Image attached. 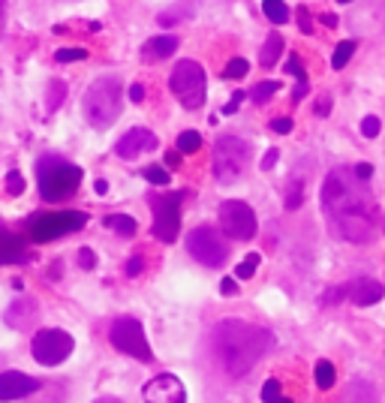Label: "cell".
Returning <instances> with one entry per match:
<instances>
[{
    "mask_svg": "<svg viewBox=\"0 0 385 403\" xmlns=\"http://www.w3.org/2000/svg\"><path fill=\"white\" fill-rule=\"evenodd\" d=\"M37 184H39V196L45 202H61L78 190V184H82V169L58 154H45L37 163Z\"/></svg>",
    "mask_w": 385,
    "mask_h": 403,
    "instance_id": "4",
    "label": "cell"
},
{
    "mask_svg": "<svg viewBox=\"0 0 385 403\" xmlns=\"http://www.w3.org/2000/svg\"><path fill=\"white\" fill-rule=\"evenodd\" d=\"M280 51H283V37L280 33H271V37L265 39V46H262V51H259V63L265 66H274L277 63V58H280Z\"/></svg>",
    "mask_w": 385,
    "mask_h": 403,
    "instance_id": "21",
    "label": "cell"
},
{
    "mask_svg": "<svg viewBox=\"0 0 385 403\" xmlns=\"http://www.w3.org/2000/svg\"><path fill=\"white\" fill-rule=\"evenodd\" d=\"M220 292H223L226 298H232V295H238V283H235V280H232V277H226V280H223V283H220Z\"/></svg>",
    "mask_w": 385,
    "mask_h": 403,
    "instance_id": "45",
    "label": "cell"
},
{
    "mask_svg": "<svg viewBox=\"0 0 385 403\" xmlns=\"http://www.w3.org/2000/svg\"><path fill=\"white\" fill-rule=\"evenodd\" d=\"M39 379H33L28 373H18V371H6L0 373V400L4 403H13V400H21V397H30L39 391Z\"/></svg>",
    "mask_w": 385,
    "mask_h": 403,
    "instance_id": "14",
    "label": "cell"
},
{
    "mask_svg": "<svg viewBox=\"0 0 385 403\" xmlns=\"http://www.w3.org/2000/svg\"><path fill=\"white\" fill-rule=\"evenodd\" d=\"M190 16H192V4H178L175 9H169V13H163V16H160V25H163V27H169V25H175V21L190 18Z\"/></svg>",
    "mask_w": 385,
    "mask_h": 403,
    "instance_id": "28",
    "label": "cell"
},
{
    "mask_svg": "<svg viewBox=\"0 0 385 403\" xmlns=\"http://www.w3.org/2000/svg\"><path fill=\"white\" fill-rule=\"evenodd\" d=\"M292 127H295V124H292V118H274V120H271V130L280 132V136H289Z\"/></svg>",
    "mask_w": 385,
    "mask_h": 403,
    "instance_id": "38",
    "label": "cell"
},
{
    "mask_svg": "<svg viewBox=\"0 0 385 403\" xmlns=\"http://www.w3.org/2000/svg\"><path fill=\"white\" fill-rule=\"evenodd\" d=\"M37 310H39V307H37V301H33V298H18V301H13V304H9V310H6V326H13V328H18V331L30 328L33 319L39 316Z\"/></svg>",
    "mask_w": 385,
    "mask_h": 403,
    "instance_id": "17",
    "label": "cell"
},
{
    "mask_svg": "<svg viewBox=\"0 0 385 403\" xmlns=\"http://www.w3.org/2000/svg\"><path fill=\"white\" fill-rule=\"evenodd\" d=\"M346 295L353 298V304H358V307H370V304H377V301H382L385 286L379 283V280L361 277V280H355V283L346 286Z\"/></svg>",
    "mask_w": 385,
    "mask_h": 403,
    "instance_id": "16",
    "label": "cell"
},
{
    "mask_svg": "<svg viewBox=\"0 0 385 403\" xmlns=\"http://www.w3.org/2000/svg\"><path fill=\"white\" fill-rule=\"evenodd\" d=\"M337 4H349V0H337Z\"/></svg>",
    "mask_w": 385,
    "mask_h": 403,
    "instance_id": "55",
    "label": "cell"
},
{
    "mask_svg": "<svg viewBox=\"0 0 385 403\" xmlns=\"http://www.w3.org/2000/svg\"><path fill=\"white\" fill-rule=\"evenodd\" d=\"M247 73H250V63H247L244 58H232L229 63H226V78H244Z\"/></svg>",
    "mask_w": 385,
    "mask_h": 403,
    "instance_id": "32",
    "label": "cell"
},
{
    "mask_svg": "<svg viewBox=\"0 0 385 403\" xmlns=\"http://www.w3.org/2000/svg\"><path fill=\"white\" fill-rule=\"evenodd\" d=\"M187 250L196 262H202L205 268H220L229 259V244L223 241V235L211 226H196L187 238Z\"/></svg>",
    "mask_w": 385,
    "mask_h": 403,
    "instance_id": "10",
    "label": "cell"
},
{
    "mask_svg": "<svg viewBox=\"0 0 385 403\" xmlns=\"http://www.w3.org/2000/svg\"><path fill=\"white\" fill-rule=\"evenodd\" d=\"M298 18H301V30H304V33H313L310 16H307V9H304V6H298Z\"/></svg>",
    "mask_w": 385,
    "mask_h": 403,
    "instance_id": "46",
    "label": "cell"
},
{
    "mask_svg": "<svg viewBox=\"0 0 385 403\" xmlns=\"http://www.w3.org/2000/svg\"><path fill=\"white\" fill-rule=\"evenodd\" d=\"M145 178L157 187H166L169 184V169H163V166H145Z\"/></svg>",
    "mask_w": 385,
    "mask_h": 403,
    "instance_id": "34",
    "label": "cell"
},
{
    "mask_svg": "<svg viewBox=\"0 0 385 403\" xmlns=\"http://www.w3.org/2000/svg\"><path fill=\"white\" fill-rule=\"evenodd\" d=\"M87 223V214L82 211H45V214H33L30 220V238L37 244H49L61 235L78 232Z\"/></svg>",
    "mask_w": 385,
    "mask_h": 403,
    "instance_id": "8",
    "label": "cell"
},
{
    "mask_svg": "<svg viewBox=\"0 0 385 403\" xmlns=\"http://www.w3.org/2000/svg\"><path fill=\"white\" fill-rule=\"evenodd\" d=\"M244 97H247V94H241V91H235V94H232V99H229V103H226V106H223V111H226V115H235V111H238V106H241V103H244Z\"/></svg>",
    "mask_w": 385,
    "mask_h": 403,
    "instance_id": "41",
    "label": "cell"
},
{
    "mask_svg": "<svg viewBox=\"0 0 385 403\" xmlns=\"http://www.w3.org/2000/svg\"><path fill=\"white\" fill-rule=\"evenodd\" d=\"M211 346H214V358L223 367V373L232 379H241L274 346V334L262 326H253V322L226 319V322H217V328H214Z\"/></svg>",
    "mask_w": 385,
    "mask_h": 403,
    "instance_id": "2",
    "label": "cell"
},
{
    "mask_svg": "<svg viewBox=\"0 0 385 403\" xmlns=\"http://www.w3.org/2000/svg\"><path fill=\"white\" fill-rule=\"evenodd\" d=\"M73 349H75V340L63 328H42V331L33 334V340H30L33 358H37L39 364H45V367L63 364L66 358L73 355Z\"/></svg>",
    "mask_w": 385,
    "mask_h": 403,
    "instance_id": "9",
    "label": "cell"
},
{
    "mask_svg": "<svg viewBox=\"0 0 385 403\" xmlns=\"http://www.w3.org/2000/svg\"><path fill=\"white\" fill-rule=\"evenodd\" d=\"M353 172H355V178H358V181H370V175H373V166H370V163H358V166H353Z\"/></svg>",
    "mask_w": 385,
    "mask_h": 403,
    "instance_id": "42",
    "label": "cell"
},
{
    "mask_svg": "<svg viewBox=\"0 0 385 403\" xmlns=\"http://www.w3.org/2000/svg\"><path fill=\"white\" fill-rule=\"evenodd\" d=\"M94 403H121L118 397H99V400H94Z\"/></svg>",
    "mask_w": 385,
    "mask_h": 403,
    "instance_id": "53",
    "label": "cell"
},
{
    "mask_svg": "<svg viewBox=\"0 0 385 403\" xmlns=\"http://www.w3.org/2000/svg\"><path fill=\"white\" fill-rule=\"evenodd\" d=\"M262 400H265V403H292L289 397H283L277 379H268V383L262 385Z\"/></svg>",
    "mask_w": 385,
    "mask_h": 403,
    "instance_id": "31",
    "label": "cell"
},
{
    "mask_svg": "<svg viewBox=\"0 0 385 403\" xmlns=\"http://www.w3.org/2000/svg\"><path fill=\"white\" fill-rule=\"evenodd\" d=\"M6 190L13 196H21V193H25V178H21L18 172H9L6 175Z\"/></svg>",
    "mask_w": 385,
    "mask_h": 403,
    "instance_id": "37",
    "label": "cell"
},
{
    "mask_svg": "<svg viewBox=\"0 0 385 403\" xmlns=\"http://www.w3.org/2000/svg\"><path fill=\"white\" fill-rule=\"evenodd\" d=\"M178 163V154H166V166H175Z\"/></svg>",
    "mask_w": 385,
    "mask_h": 403,
    "instance_id": "52",
    "label": "cell"
},
{
    "mask_svg": "<svg viewBox=\"0 0 385 403\" xmlns=\"http://www.w3.org/2000/svg\"><path fill=\"white\" fill-rule=\"evenodd\" d=\"M316 111H319V115H328V111H331V97H322L319 106H316Z\"/></svg>",
    "mask_w": 385,
    "mask_h": 403,
    "instance_id": "48",
    "label": "cell"
},
{
    "mask_svg": "<svg viewBox=\"0 0 385 403\" xmlns=\"http://www.w3.org/2000/svg\"><path fill=\"white\" fill-rule=\"evenodd\" d=\"M286 73H292L298 78V82H304V78H307V73H304V66H301V61L295 58V54H292V58L286 61Z\"/></svg>",
    "mask_w": 385,
    "mask_h": 403,
    "instance_id": "39",
    "label": "cell"
},
{
    "mask_svg": "<svg viewBox=\"0 0 385 403\" xmlns=\"http://www.w3.org/2000/svg\"><path fill=\"white\" fill-rule=\"evenodd\" d=\"M250 142L238 136H220L214 142V178L220 184H235L244 175L247 163H250Z\"/></svg>",
    "mask_w": 385,
    "mask_h": 403,
    "instance_id": "5",
    "label": "cell"
},
{
    "mask_svg": "<svg viewBox=\"0 0 385 403\" xmlns=\"http://www.w3.org/2000/svg\"><path fill=\"white\" fill-rule=\"evenodd\" d=\"M322 211L331 235L346 244H367L377 232V205L370 190L346 166H337L325 175Z\"/></svg>",
    "mask_w": 385,
    "mask_h": 403,
    "instance_id": "1",
    "label": "cell"
},
{
    "mask_svg": "<svg viewBox=\"0 0 385 403\" xmlns=\"http://www.w3.org/2000/svg\"><path fill=\"white\" fill-rule=\"evenodd\" d=\"M121 82L115 75H103L90 82L82 99V111L94 130H109L121 118Z\"/></svg>",
    "mask_w": 385,
    "mask_h": 403,
    "instance_id": "3",
    "label": "cell"
},
{
    "mask_svg": "<svg viewBox=\"0 0 385 403\" xmlns=\"http://www.w3.org/2000/svg\"><path fill=\"white\" fill-rule=\"evenodd\" d=\"M277 91H280V82H259V85H256V87H253V91L247 94V97H250L256 106H265L268 99L274 97Z\"/></svg>",
    "mask_w": 385,
    "mask_h": 403,
    "instance_id": "25",
    "label": "cell"
},
{
    "mask_svg": "<svg viewBox=\"0 0 385 403\" xmlns=\"http://www.w3.org/2000/svg\"><path fill=\"white\" fill-rule=\"evenodd\" d=\"M0 33H4V0H0Z\"/></svg>",
    "mask_w": 385,
    "mask_h": 403,
    "instance_id": "54",
    "label": "cell"
},
{
    "mask_svg": "<svg viewBox=\"0 0 385 403\" xmlns=\"http://www.w3.org/2000/svg\"><path fill=\"white\" fill-rule=\"evenodd\" d=\"M28 259V247L18 235L0 229V265H16Z\"/></svg>",
    "mask_w": 385,
    "mask_h": 403,
    "instance_id": "18",
    "label": "cell"
},
{
    "mask_svg": "<svg viewBox=\"0 0 385 403\" xmlns=\"http://www.w3.org/2000/svg\"><path fill=\"white\" fill-rule=\"evenodd\" d=\"M379 130H382V124H379V118H373V115H367L365 120H361V132H365L367 139H377L379 136Z\"/></svg>",
    "mask_w": 385,
    "mask_h": 403,
    "instance_id": "36",
    "label": "cell"
},
{
    "mask_svg": "<svg viewBox=\"0 0 385 403\" xmlns=\"http://www.w3.org/2000/svg\"><path fill=\"white\" fill-rule=\"evenodd\" d=\"M301 202H304V181L301 178H292L286 184V199H283V205H286V211H295V208H301Z\"/></svg>",
    "mask_w": 385,
    "mask_h": 403,
    "instance_id": "24",
    "label": "cell"
},
{
    "mask_svg": "<svg viewBox=\"0 0 385 403\" xmlns=\"http://www.w3.org/2000/svg\"><path fill=\"white\" fill-rule=\"evenodd\" d=\"M181 202L184 193H166V196H151L154 208V238L172 244L181 229Z\"/></svg>",
    "mask_w": 385,
    "mask_h": 403,
    "instance_id": "12",
    "label": "cell"
},
{
    "mask_svg": "<svg viewBox=\"0 0 385 403\" xmlns=\"http://www.w3.org/2000/svg\"><path fill=\"white\" fill-rule=\"evenodd\" d=\"M316 385H319L322 391H328L334 385V364L331 361H319L316 364Z\"/></svg>",
    "mask_w": 385,
    "mask_h": 403,
    "instance_id": "30",
    "label": "cell"
},
{
    "mask_svg": "<svg viewBox=\"0 0 385 403\" xmlns=\"http://www.w3.org/2000/svg\"><path fill=\"white\" fill-rule=\"evenodd\" d=\"M145 403H187V388L178 376L160 373L142 388Z\"/></svg>",
    "mask_w": 385,
    "mask_h": 403,
    "instance_id": "13",
    "label": "cell"
},
{
    "mask_svg": "<svg viewBox=\"0 0 385 403\" xmlns=\"http://www.w3.org/2000/svg\"><path fill=\"white\" fill-rule=\"evenodd\" d=\"M78 262H82L85 271L97 268V256H94V250H90V247H82V250H78Z\"/></svg>",
    "mask_w": 385,
    "mask_h": 403,
    "instance_id": "40",
    "label": "cell"
},
{
    "mask_svg": "<svg viewBox=\"0 0 385 403\" xmlns=\"http://www.w3.org/2000/svg\"><path fill=\"white\" fill-rule=\"evenodd\" d=\"M130 99H133V103H142V99H145V87L142 85H133L130 87Z\"/></svg>",
    "mask_w": 385,
    "mask_h": 403,
    "instance_id": "47",
    "label": "cell"
},
{
    "mask_svg": "<svg viewBox=\"0 0 385 403\" xmlns=\"http://www.w3.org/2000/svg\"><path fill=\"white\" fill-rule=\"evenodd\" d=\"M256 268H259V253H247L241 265H235V277L238 280H250L256 274Z\"/></svg>",
    "mask_w": 385,
    "mask_h": 403,
    "instance_id": "29",
    "label": "cell"
},
{
    "mask_svg": "<svg viewBox=\"0 0 385 403\" xmlns=\"http://www.w3.org/2000/svg\"><path fill=\"white\" fill-rule=\"evenodd\" d=\"M322 25H325V27H337V18H334L331 13H325V16H322Z\"/></svg>",
    "mask_w": 385,
    "mask_h": 403,
    "instance_id": "51",
    "label": "cell"
},
{
    "mask_svg": "<svg viewBox=\"0 0 385 403\" xmlns=\"http://www.w3.org/2000/svg\"><path fill=\"white\" fill-rule=\"evenodd\" d=\"M85 58H87V49H61L54 54L58 63H73V61H85Z\"/></svg>",
    "mask_w": 385,
    "mask_h": 403,
    "instance_id": "35",
    "label": "cell"
},
{
    "mask_svg": "<svg viewBox=\"0 0 385 403\" xmlns=\"http://www.w3.org/2000/svg\"><path fill=\"white\" fill-rule=\"evenodd\" d=\"M142 268H145L142 256H133V259L127 262V274H130V277H139V274H142Z\"/></svg>",
    "mask_w": 385,
    "mask_h": 403,
    "instance_id": "43",
    "label": "cell"
},
{
    "mask_svg": "<svg viewBox=\"0 0 385 403\" xmlns=\"http://www.w3.org/2000/svg\"><path fill=\"white\" fill-rule=\"evenodd\" d=\"M157 148V136L151 130H142V127H135L130 132H123V136L118 139L115 144V154L121 156V160H135L139 154L145 151H154Z\"/></svg>",
    "mask_w": 385,
    "mask_h": 403,
    "instance_id": "15",
    "label": "cell"
},
{
    "mask_svg": "<svg viewBox=\"0 0 385 403\" xmlns=\"http://www.w3.org/2000/svg\"><path fill=\"white\" fill-rule=\"evenodd\" d=\"M94 190H97V193H99V196H106V193H109V184L103 181V178H99V181L94 184Z\"/></svg>",
    "mask_w": 385,
    "mask_h": 403,
    "instance_id": "49",
    "label": "cell"
},
{
    "mask_svg": "<svg viewBox=\"0 0 385 403\" xmlns=\"http://www.w3.org/2000/svg\"><path fill=\"white\" fill-rule=\"evenodd\" d=\"M202 148V136L196 130H184L178 136V154H196Z\"/></svg>",
    "mask_w": 385,
    "mask_h": 403,
    "instance_id": "26",
    "label": "cell"
},
{
    "mask_svg": "<svg viewBox=\"0 0 385 403\" xmlns=\"http://www.w3.org/2000/svg\"><path fill=\"white\" fill-rule=\"evenodd\" d=\"M353 54H355V42H353V39L337 42V49H334V54H331V66H334V70H341V66L349 63V58H353Z\"/></svg>",
    "mask_w": 385,
    "mask_h": 403,
    "instance_id": "27",
    "label": "cell"
},
{
    "mask_svg": "<svg viewBox=\"0 0 385 403\" xmlns=\"http://www.w3.org/2000/svg\"><path fill=\"white\" fill-rule=\"evenodd\" d=\"M277 160H280V154H277V148H271L265 156H262V169L268 172V169H274V166H277Z\"/></svg>",
    "mask_w": 385,
    "mask_h": 403,
    "instance_id": "44",
    "label": "cell"
},
{
    "mask_svg": "<svg viewBox=\"0 0 385 403\" xmlns=\"http://www.w3.org/2000/svg\"><path fill=\"white\" fill-rule=\"evenodd\" d=\"M109 340L118 352L135 358V361H145V364L154 361V352H151L148 337H145V328H142L139 319H133V316L115 319L111 322V328H109Z\"/></svg>",
    "mask_w": 385,
    "mask_h": 403,
    "instance_id": "7",
    "label": "cell"
},
{
    "mask_svg": "<svg viewBox=\"0 0 385 403\" xmlns=\"http://www.w3.org/2000/svg\"><path fill=\"white\" fill-rule=\"evenodd\" d=\"M63 94H66V85L54 78V82L49 85V111H54V108L63 103Z\"/></svg>",
    "mask_w": 385,
    "mask_h": 403,
    "instance_id": "33",
    "label": "cell"
},
{
    "mask_svg": "<svg viewBox=\"0 0 385 403\" xmlns=\"http://www.w3.org/2000/svg\"><path fill=\"white\" fill-rule=\"evenodd\" d=\"M262 13L274 21V25H286L289 21V6L283 0H262Z\"/></svg>",
    "mask_w": 385,
    "mask_h": 403,
    "instance_id": "23",
    "label": "cell"
},
{
    "mask_svg": "<svg viewBox=\"0 0 385 403\" xmlns=\"http://www.w3.org/2000/svg\"><path fill=\"white\" fill-rule=\"evenodd\" d=\"M106 226H109V229H115L118 235H123V238H133L135 229H139V226H135V220H133L130 214H109V217H106Z\"/></svg>",
    "mask_w": 385,
    "mask_h": 403,
    "instance_id": "22",
    "label": "cell"
},
{
    "mask_svg": "<svg viewBox=\"0 0 385 403\" xmlns=\"http://www.w3.org/2000/svg\"><path fill=\"white\" fill-rule=\"evenodd\" d=\"M220 232L232 241H250L256 235V214L241 199H229L220 205Z\"/></svg>",
    "mask_w": 385,
    "mask_h": 403,
    "instance_id": "11",
    "label": "cell"
},
{
    "mask_svg": "<svg viewBox=\"0 0 385 403\" xmlns=\"http://www.w3.org/2000/svg\"><path fill=\"white\" fill-rule=\"evenodd\" d=\"M304 94H307V78H304V82H298V87H295V99H301Z\"/></svg>",
    "mask_w": 385,
    "mask_h": 403,
    "instance_id": "50",
    "label": "cell"
},
{
    "mask_svg": "<svg viewBox=\"0 0 385 403\" xmlns=\"http://www.w3.org/2000/svg\"><path fill=\"white\" fill-rule=\"evenodd\" d=\"M169 87H172V94L178 97V103L190 108V111H196L205 106V70L192 61V58H184V61H178L175 63V70L172 75H169Z\"/></svg>",
    "mask_w": 385,
    "mask_h": 403,
    "instance_id": "6",
    "label": "cell"
},
{
    "mask_svg": "<svg viewBox=\"0 0 385 403\" xmlns=\"http://www.w3.org/2000/svg\"><path fill=\"white\" fill-rule=\"evenodd\" d=\"M337 403H379V391L370 379H353Z\"/></svg>",
    "mask_w": 385,
    "mask_h": 403,
    "instance_id": "20",
    "label": "cell"
},
{
    "mask_svg": "<svg viewBox=\"0 0 385 403\" xmlns=\"http://www.w3.org/2000/svg\"><path fill=\"white\" fill-rule=\"evenodd\" d=\"M178 49V37H172V33H163V37H154L142 46V61L148 63H157V61H166L169 54H175Z\"/></svg>",
    "mask_w": 385,
    "mask_h": 403,
    "instance_id": "19",
    "label": "cell"
}]
</instances>
